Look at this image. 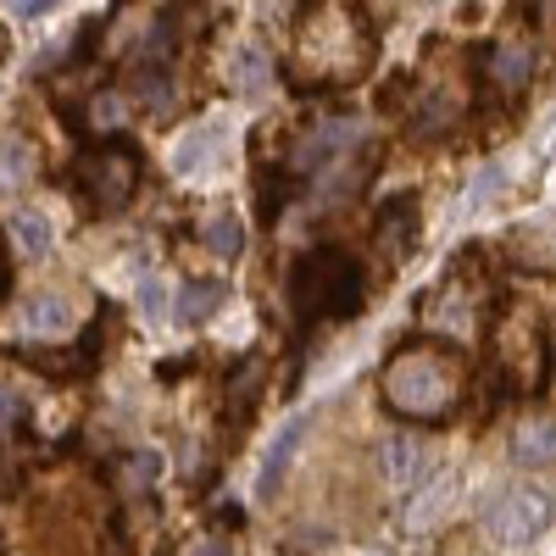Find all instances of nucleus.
I'll use <instances>...</instances> for the list:
<instances>
[{
    "instance_id": "nucleus-13",
    "label": "nucleus",
    "mask_w": 556,
    "mask_h": 556,
    "mask_svg": "<svg viewBox=\"0 0 556 556\" xmlns=\"http://www.w3.org/2000/svg\"><path fill=\"white\" fill-rule=\"evenodd\" d=\"M12 240H17V251H23L28 262H39L45 251H51L56 235H51V223H45L39 212H17V217H12Z\"/></svg>"
},
{
    "instance_id": "nucleus-2",
    "label": "nucleus",
    "mask_w": 556,
    "mask_h": 556,
    "mask_svg": "<svg viewBox=\"0 0 556 556\" xmlns=\"http://www.w3.org/2000/svg\"><path fill=\"white\" fill-rule=\"evenodd\" d=\"M551 523H556V501H551L545 490H506L490 513H484L490 540L506 545V551H529Z\"/></svg>"
},
{
    "instance_id": "nucleus-9",
    "label": "nucleus",
    "mask_w": 556,
    "mask_h": 556,
    "mask_svg": "<svg viewBox=\"0 0 556 556\" xmlns=\"http://www.w3.org/2000/svg\"><path fill=\"white\" fill-rule=\"evenodd\" d=\"M73 329V301L67 295H34L23 306V334H67Z\"/></svg>"
},
{
    "instance_id": "nucleus-10",
    "label": "nucleus",
    "mask_w": 556,
    "mask_h": 556,
    "mask_svg": "<svg viewBox=\"0 0 556 556\" xmlns=\"http://www.w3.org/2000/svg\"><path fill=\"white\" fill-rule=\"evenodd\" d=\"M384 473L395 490H412L417 479H424V445L406 440V434H390L384 440Z\"/></svg>"
},
{
    "instance_id": "nucleus-6",
    "label": "nucleus",
    "mask_w": 556,
    "mask_h": 556,
    "mask_svg": "<svg viewBox=\"0 0 556 556\" xmlns=\"http://www.w3.org/2000/svg\"><path fill=\"white\" fill-rule=\"evenodd\" d=\"M306 424H312V417H290V424L278 429V440H273V451H267V462H262V473H256V501H273V495H278V484H285V468L295 462V451H301V440H306Z\"/></svg>"
},
{
    "instance_id": "nucleus-16",
    "label": "nucleus",
    "mask_w": 556,
    "mask_h": 556,
    "mask_svg": "<svg viewBox=\"0 0 556 556\" xmlns=\"http://www.w3.org/2000/svg\"><path fill=\"white\" fill-rule=\"evenodd\" d=\"M28 167H34V151L23 146V139H0V190L28 184Z\"/></svg>"
},
{
    "instance_id": "nucleus-21",
    "label": "nucleus",
    "mask_w": 556,
    "mask_h": 556,
    "mask_svg": "<svg viewBox=\"0 0 556 556\" xmlns=\"http://www.w3.org/2000/svg\"><path fill=\"white\" fill-rule=\"evenodd\" d=\"M12 290V256H7V235H0V295Z\"/></svg>"
},
{
    "instance_id": "nucleus-7",
    "label": "nucleus",
    "mask_w": 556,
    "mask_h": 556,
    "mask_svg": "<svg viewBox=\"0 0 556 556\" xmlns=\"http://www.w3.org/2000/svg\"><path fill=\"white\" fill-rule=\"evenodd\" d=\"M356 139H362V128H356V123H329V128H323V134H312L306 146L295 151V167L317 173L323 162H334V156H345V151L356 146Z\"/></svg>"
},
{
    "instance_id": "nucleus-15",
    "label": "nucleus",
    "mask_w": 556,
    "mask_h": 556,
    "mask_svg": "<svg viewBox=\"0 0 556 556\" xmlns=\"http://www.w3.org/2000/svg\"><path fill=\"white\" fill-rule=\"evenodd\" d=\"M201 240H206V245H212L217 256H235V251L245 245V223H240L235 212H217V217H212V223L201 228Z\"/></svg>"
},
{
    "instance_id": "nucleus-14",
    "label": "nucleus",
    "mask_w": 556,
    "mask_h": 556,
    "mask_svg": "<svg viewBox=\"0 0 556 556\" xmlns=\"http://www.w3.org/2000/svg\"><path fill=\"white\" fill-rule=\"evenodd\" d=\"M529 67H534V62H529V51H523V45H513V39L490 51V73H495V84H506V89L529 84Z\"/></svg>"
},
{
    "instance_id": "nucleus-22",
    "label": "nucleus",
    "mask_w": 556,
    "mask_h": 556,
    "mask_svg": "<svg viewBox=\"0 0 556 556\" xmlns=\"http://www.w3.org/2000/svg\"><path fill=\"white\" fill-rule=\"evenodd\" d=\"M12 424H17V401H12V395H0V434H7Z\"/></svg>"
},
{
    "instance_id": "nucleus-20",
    "label": "nucleus",
    "mask_w": 556,
    "mask_h": 556,
    "mask_svg": "<svg viewBox=\"0 0 556 556\" xmlns=\"http://www.w3.org/2000/svg\"><path fill=\"white\" fill-rule=\"evenodd\" d=\"M190 556H235V545H228V540H201Z\"/></svg>"
},
{
    "instance_id": "nucleus-8",
    "label": "nucleus",
    "mask_w": 556,
    "mask_h": 556,
    "mask_svg": "<svg viewBox=\"0 0 556 556\" xmlns=\"http://www.w3.org/2000/svg\"><path fill=\"white\" fill-rule=\"evenodd\" d=\"M513 462L518 468H551L556 462V424L551 417H534V424H523L513 434Z\"/></svg>"
},
{
    "instance_id": "nucleus-5",
    "label": "nucleus",
    "mask_w": 556,
    "mask_h": 556,
    "mask_svg": "<svg viewBox=\"0 0 556 556\" xmlns=\"http://www.w3.org/2000/svg\"><path fill=\"white\" fill-rule=\"evenodd\" d=\"M223 139H228V123L223 117H206V123H195L190 134L173 146V173H201V167H212L217 162V151H223Z\"/></svg>"
},
{
    "instance_id": "nucleus-11",
    "label": "nucleus",
    "mask_w": 556,
    "mask_h": 556,
    "mask_svg": "<svg viewBox=\"0 0 556 556\" xmlns=\"http://www.w3.org/2000/svg\"><path fill=\"white\" fill-rule=\"evenodd\" d=\"M228 78H235L240 96H262V89L273 84V67H267V51L256 39H245L240 51H235V67H228Z\"/></svg>"
},
{
    "instance_id": "nucleus-17",
    "label": "nucleus",
    "mask_w": 556,
    "mask_h": 556,
    "mask_svg": "<svg viewBox=\"0 0 556 556\" xmlns=\"http://www.w3.org/2000/svg\"><path fill=\"white\" fill-rule=\"evenodd\" d=\"M139 312H146L151 323L167 317V285H162V278H146V285H139Z\"/></svg>"
},
{
    "instance_id": "nucleus-4",
    "label": "nucleus",
    "mask_w": 556,
    "mask_h": 556,
    "mask_svg": "<svg viewBox=\"0 0 556 556\" xmlns=\"http://www.w3.org/2000/svg\"><path fill=\"white\" fill-rule=\"evenodd\" d=\"M84 178V190L96 195V206H123L134 195V156L128 151H101V156H89L78 167Z\"/></svg>"
},
{
    "instance_id": "nucleus-1",
    "label": "nucleus",
    "mask_w": 556,
    "mask_h": 556,
    "mask_svg": "<svg viewBox=\"0 0 556 556\" xmlns=\"http://www.w3.org/2000/svg\"><path fill=\"white\" fill-rule=\"evenodd\" d=\"M290 301L306 323L312 317H351L362 306V273L340 251H312L290 273Z\"/></svg>"
},
{
    "instance_id": "nucleus-12",
    "label": "nucleus",
    "mask_w": 556,
    "mask_h": 556,
    "mask_svg": "<svg viewBox=\"0 0 556 556\" xmlns=\"http://www.w3.org/2000/svg\"><path fill=\"white\" fill-rule=\"evenodd\" d=\"M228 301V290L217 285V278H201V285H184V295H178V323H206V317H217V306Z\"/></svg>"
},
{
    "instance_id": "nucleus-3",
    "label": "nucleus",
    "mask_w": 556,
    "mask_h": 556,
    "mask_svg": "<svg viewBox=\"0 0 556 556\" xmlns=\"http://www.w3.org/2000/svg\"><path fill=\"white\" fill-rule=\"evenodd\" d=\"M384 395L395 412H440L451 395V379L434 356H401L384 374Z\"/></svg>"
},
{
    "instance_id": "nucleus-19",
    "label": "nucleus",
    "mask_w": 556,
    "mask_h": 556,
    "mask_svg": "<svg viewBox=\"0 0 556 556\" xmlns=\"http://www.w3.org/2000/svg\"><path fill=\"white\" fill-rule=\"evenodd\" d=\"M495 184H501V167H484V173H479V184L468 190V206H479L484 195H495Z\"/></svg>"
},
{
    "instance_id": "nucleus-18",
    "label": "nucleus",
    "mask_w": 556,
    "mask_h": 556,
    "mask_svg": "<svg viewBox=\"0 0 556 556\" xmlns=\"http://www.w3.org/2000/svg\"><path fill=\"white\" fill-rule=\"evenodd\" d=\"M139 101H151V106H167L173 101V84H167V73H139Z\"/></svg>"
}]
</instances>
